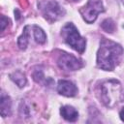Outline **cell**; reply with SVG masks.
I'll use <instances>...</instances> for the list:
<instances>
[{
  "mask_svg": "<svg viewBox=\"0 0 124 124\" xmlns=\"http://www.w3.org/2000/svg\"><path fill=\"white\" fill-rule=\"evenodd\" d=\"M57 65L64 71H77L82 67V63L79 59L64 51L60 53L57 59Z\"/></svg>",
  "mask_w": 124,
  "mask_h": 124,
  "instance_id": "6",
  "label": "cell"
},
{
  "mask_svg": "<svg viewBox=\"0 0 124 124\" xmlns=\"http://www.w3.org/2000/svg\"><path fill=\"white\" fill-rule=\"evenodd\" d=\"M119 116H120V119L124 122V107H123L122 109L120 110V112H119Z\"/></svg>",
  "mask_w": 124,
  "mask_h": 124,
  "instance_id": "16",
  "label": "cell"
},
{
  "mask_svg": "<svg viewBox=\"0 0 124 124\" xmlns=\"http://www.w3.org/2000/svg\"><path fill=\"white\" fill-rule=\"evenodd\" d=\"M12 110V101L11 98L8 95H5L4 93L1 94L0 98V112L3 117L9 116L11 114Z\"/></svg>",
  "mask_w": 124,
  "mask_h": 124,
  "instance_id": "9",
  "label": "cell"
},
{
  "mask_svg": "<svg viewBox=\"0 0 124 124\" xmlns=\"http://www.w3.org/2000/svg\"><path fill=\"white\" fill-rule=\"evenodd\" d=\"M29 26H25L23 29V33L19 36L17 40V46H19L20 49H25L28 43H29V38H30V33L28 31Z\"/></svg>",
  "mask_w": 124,
  "mask_h": 124,
  "instance_id": "11",
  "label": "cell"
},
{
  "mask_svg": "<svg viewBox=\"0 0 124 124\" xmlns=\"http://www.w3.org/2000/svg\"><path fill=\"white\" fill-rule=\"evenodd\" d=\"M33 78H34V79H35V81H37L38 83H45V84L48 85L47 80H46V78H45L43 71H42V70H40V69H39V70H35V71H34V73H33Z\"/></svg>",
  "mask_w": 124,
  "mask_h": 124,
  "instance_id": "14",
  "label": "cell"
},
{
  "mask_svg": "<svg viewBox=\"0 0 124 124\" xmlns=\"http://www.w3.org/2000/svg\"><path fill=\"white\" fill-rule=\"evenodd\" d=\"M9 18L4 16H1V20H0V25H1V31H4V29L6 28V26L8 25V22H9Z\"/></svg>",
  "mask_w": 124,
  "mask_h": 124,
  "instance_id": "15",
  "label": "cell"
},
{
  "mask_svg": "<svg viewBox=\"0 0 124 124\" xmlns=\"http://www.w3.org/2000/svg\"><path fill=\"white\" fill-rule=\"evenodd\" d=\"M122 2H123V4H124V0H122Z\"/></svg>",
  "mask_w": 124,
  "mask_h": 124,
  "instance_id": "17",
  "label": "cell"
},
{
  "mask_svg": "<svg viewBox=\"0 0 124 124\" xmlns=\"http://www.w3.org/2000/svg\"><path fill=\"white\" fill-rule=\"evenodd\" d=\"M102 12H104V6L101 0H88L87 4L79 11L83 19L87 23L94 22L98 15Z\"/></svg>",
  "mask_w": 124,
  "mask_h": 124,
  "instance_id": "5",
  "label": "cell"
},
{
  "mask_svg": "<svg viewBox=\"0 0 124 124\" xmlns=\"http://www.w3.org/2000/svg\"><path fill=\"white\" fill-rule=\"evenodd\" d=\"M61 35L64 38V41L75 50L78 51L79 53H82L85 49L86 41L83 39L80 34L78 33L76 26L69 22L65 24L61 30Z\"/></svg>",
  "mask_w": 124,
  "mask_h": 124,
  "instance_id": "3",
  "label": "cell"
},
{
  "mask_svg": "<svg viewBox=\"0 0 124 124\" xmlns=\"http://www.w3.org/2000/svg\"><path fill=\"white\" fill-rule=\"evenodd\" d=\"M101 100L109 108H112L120 101L121 96V84L116 79L104 80L100 85Z\"/></svg>",
  "mask_w": 124,
  "mask_h": 124,
  "instance_id": "2",
  "label": "cell"
},
{
  "mask_svg": "<svg viewBox=\"0 0 124 124\" xmlns=\"http://www.w3.org/2000/svg\"><path fill=\"white\" fill-rule=\"evenodd\" d=\"M32 32H33V37L38 44H44L46 42V35L41 27H39L37 25H33L32 26Z\"/></svg>",
  "mask_w": 124,
  "mask_h": 124,
  "instance_id": "10",
  "label": "cell"
},
{
  "mask_svg": "<svg viewBox=\"0 0 124 124\" xmlns=\"http://www.w3.org/2000/svg\"><path fill=\"white\" fill-rule=\"evenodd\" d=\"M123 48L115 42L103 39L97 53V65L105 71H112L120 62Z\"/></svg>",
  "mask_w": 124,
  "mask_h": 124,
  "instance_id": "1",
  "label": "cell"
},
{
  "mask_svg": "<svg viewBox=\"0 0 124 124\" xmlns=\"http://www.w3.org/2000/svg\"><path fill=\"white\" fill-rule=\"evenodd\" d=\"M60 113L62 115V117L70 122H75L78 118V110L71 107V106H64L60 108Z\"/></svg>",
  "mask_w": 124,
  "mask_h": 124,
  "instance_id": "8",
  "label": "cell"
},
{
  "mask_svg": "<svg viewBox=\"0 0 124 124\" xmlns=\"http://www.w3.org/2000/svg\"><path fill=\"white\" fill-rule=\"evenodd\" d=\"M11 79L18 86V87H23L26 84V78L25 75L23 73H21L20 71H16L14 72L13 74L10 75Z\"/></svg>",
  "mask_w": 124,
  "mask_h": 124,
  "instance_id": "12",
  "label": "cell"
},
{
  "mask_svg": "<svg viewBox=\"0 0 124 124\" xmlns=\"http://www.w3.org/2000/svg\"><path fill=\"white\" fill-rule=\"evenodd\" d=\"M102 28L106 31V32H108V33H112L115 29V24H114V21L111 19V18H107L105 19L102 24H101Z\"/></svg>",
  "mask_w": 124,
  "mask_h": 124,
  "instance_id": "13",
  "label": "cell"
},
{
  "mask_svg": "<svg viewBox=\"0 0 124 124\" xmlns=\"http://www.w3.org/2000/svg\"><path fill=\"white\" fill-rule=\"evenodd\" d=\"M43 16L50 22L58 20L65 14V10L54 0H42L38 3Z\"/></svg>",
  "mask_w": 124,
  "mask_h": 124,
  "instance_id": "4",
  "label": "cell"
},
{
  "mask_svg": "<svg viewBox=\"0 0 124 124\" xmlns=\"http://www.w3.org/2000/svg\"><path fill=\"white\" fill-rule=\"evenodd\" d=\"M57 91L59 94L66 97H74L78 93L77 86L70 80L60 79L57 84Z\"/></svg>",
  "mask_w": 124,
  "mask_h": 124,
  "instance_id": "7",
  "label": "cell"
}]
</instances>
